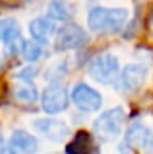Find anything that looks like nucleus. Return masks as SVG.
<instances>
[{"label":"nucleus","instance_id":"nucleus-12","mask_svg":"<svg viewBox=\"0 0 153 154\" xmlns=\"http://www.w3.org/2000/svg\"><path fill=\"white\" fill-rule=\"evenodd\" d=\"M74 7L69 0H51L48 5V17L54 21H68L74 17Z\"/></svg>","mask_w":153,"mask_h":154},{"label":"nucleus","instance_id":"nucleus-14","mask_svg":"<svg viewBox=\"0 0 153 154\" xmlns=\"http://www.w3.org/2000/svg\"><path fill=\"white\" fill-rule=\"evenodd\" d=\"M13 95H15V100L18 103H25V105H31L36 103L38 100V89L33 82H23L18 84L13 89Z\"/></svg>","mask_w":153,"mask_h":154},{"label":"nucleus","instance_id":"nucleus-7","mask_svg":"<svg viewBox=\"0 0 153 154\" xmlns=\"http://www.w3.org/2000/svg\"><path fill=\"white\" fill-rule=\"evenodd\" d=\"M31 128L38 134L51 143H64L71 136V128L63 120L54 116H45V118H35L31 122Z\"/></svg>","mask_w":153,"mask_h":154},{"label":"nucleus","instance_id":"nucleus-21","mask_svg":"<svg viewBox=\"0 0 153 154\" xmlns=\"http://www.w3.org/2000/svg\"><path fill=\"white\" fill-rule=\"evenodd\" d=\"M151 25H153V17H151Z\"/></svg>","mask_w":153,"mask_h":154},{"label":"nucleus","instance_id":"nucleus-2","mask_svg":"<svg viewBox=\"0 0 153 154\" xmlns=\"http://www.w3.org/2000/svg\"><path fill=\"white\" fill-rule=\"evenodd\" d=\"M127 113L122 107H114L105 110L97 116L92 123V131L96 134L97 141L100 143H112L120 136V133L125 128Z\"/></svg>","mask_w":153,"mask_h":154},{"label":"nucleus","instance_id":"nucleus-22","mask_svg":"<svg viewBox=\"0 0 153 154\" xmlns=\"http://www.w3.org/2000/svg\"><path fill=\"white\" fill-rule=\"evenodd\" d=\"M28 2H33V0H28Z\"/></svg>","mask_w":153,"mask_h":154},{"label":"nucleus","instance_id":"nucleus-18","mask_svg":"<svg viewBox=\"0 0 153 154\" xmlns=\"http://www.w3.org/2000/svg\"><path fill=\"white\" fill-rule=\"evenodd\" d=\"M36 74H38V69H36L35 66H28V67L21 69V71L17 74V77L20 80H23V82H31Z\"/></svg>","mask_w":153,"mask_h":154},{"label":"nucleus","instance_id":"nucleus-19","mask_svg":"<svg viewBox=\"0 0 153 154\" xmlns=\"http://www.w3.org/2000/svg\"><path fill=\"white\" fill-rule=\"evenodd\" d=\"M7 151V143H5V136H3L2 130H0V154H5Z\"/></svg>","mask_w":153,"mask_h":154},{"label":"nucleus","instance_id":"nucleus-15","mask_svg":"<svg viewBox=\"0 0 153 154\" xmlns=\"http://www.w3.org/2000/svg\"><path fill=\"white\" fill-rule=\"evenodd\" d=\"M2 43H3V48H5V54H7L8 57L21 56L25 39H23V35H21V30H20V28H17L15 31H12Z\"/></svg>","mask_w":153,"mask_h":154},{"label":"nucleus","instance_id":"nucleus-11","mask_svg":"<svg viewBox=\"0 0 153 154\" xmlns=\"http://www.w3.org/2000/svg\"><path fill=\"white\" fill-rule=\"evenodd\" d=\"M28 31L33 41L40 45H48L51 39H54V35L58 31L56 21L51 20L49 17H36L30 21Z\"/></svg>","mask_w":153,"mask_h":154},{"label":"nucleus","instance_id":"nucleus-16","mask_svg":"<svg viewBox=\"0 0 153 154\" xmlns=\"http://www.w3.org/2000/svg\"><path fill=\"white\" fill-rule=\"evenodd\" d=\"M21 56L27 62H38L40 57L43 56V48L40 43L36 41H25L23 45V51H21Z\"/></svg>","mask_w":153,"mask_h":154},{"label":"nucleus","instance_id":"nucleus-17","mask_svg":"<svg viewBox=\"0 0 153 154\" xmlns=\"http://www.w3.org/2000/svg\"><path fill=\"white\" fill-rule=\"evenodd\" d=\"M17 28H20L17 20H13V18H0V41H3Z\"/></svg>","mask_w":153,"mask_h":154},{"label":"nucleus","instance_id":"nucleus-10","mask_svg":"<svg viewBox=\"0 0 153 154\" xmlns=\"http://www.w3.org/2000/svg\"><path fill=\"white\" fill-rule=\"evenodd\" d=\"M40 143L27 130H15L8 139V154H36Z\"/></svg>","mask_w":153,"mask_h":154},{"label":"nucleus","instance_id":"nucleus-1","mask_svg":"<svg viewBox=\"0 0 153 154\" xmlns=\"http://www.w3.org/2000/svg\"><path fill=\"white\" fill-rule=\"evenodd\" d=\"M129 20L127 8L92 7L87 13V28L92 33H119Z\"/></svg>","mask_w":153,"mask_h":154},{"label":"nucleus","instance_id":"nucleus-5","mask_svg":"<svg viewBox=\"0 0 153 154\" xmlns=\"http://www.w3.org/2000/svg\"><path fill=\"white\" fill-rule=\"evenodd\" d=\"M69 100L71 94L68 92L66 85L61 82H53L41 94V108L48 115H58L69 107Z\"/></svg>","mask_w":153,"mask_h":154},{"label":"nucleus","instance_id":"nucleus-20","mask_svg":"<svg viewBox=\"0 0 153 154\" xmlns=\"http://www.w3.org/2000/svg\"><path fill=\"white\" fill-rule=\"evenodd\" d=\"M2 67H3V61H2V57H0V71H2Z\"/></svg>","mask_w":153,"mask_h":154},{"label":"nucleus","instance_id":"nucleus-8","mask_svg":"<svg viewBox=\"0 0 153 154\" xmlns=\"http://www.w3.org/2000/svg\"><path fill=\"white\" fill-rule=\"evenodd\" d=\"M71 102L81 112L94 113V112H99L102 107V95L94 87L87 85L84 82H79L71 90Z\"/></svg>","mask_w":153,"mask_h":154},{"label":"nucleus","instance_id":"nucleus-4","mask_svg":"<svg viewBox=\"0 0 153 154\" xmlns=\"http://www.w3.org/2000/svg\"><path fill=\"white\" fill-rule=\"evenodd\" d=\"M87 33L78 23L68 21L61 28H58L54 35V49L58 53H66V51H74L82 48L87 43Z\"/></svg>","mask_w":153,"mask_h":154},{"label":"nucleus","instance_id":"nucleus-6","mask_svg":"<svg viewBox=\"0 0 153 154\" xmlns=\"http://www.w3.org/2000/svg\"><path fill=\"white\" fill-rule=\"evenodd\" d=\"M148 79V67L143 64H127L120 71L117 79V87L122 94L132 95L137 94L142 87L145 85Z\"/></svg>","mask_w":153,"mask_h":154},{"label":"nucleus","instance_id":"nucleus-3","mask_svg":"<svg viewBox=\"0 0 153 154\" xmlns=\"http://www.w3.org/2000/svg\"><path fill=\"white\" fill-rule=\"evenodd\" d=\"M120 71L122 69H120V62L117 59V56H114L110 53L99 54L97 57H94L89 62V67H87L89 75L97 84H102V85H112V84H115L119 79Z\"/></svg>","mask_w":153,"mask_h":154},{"label":"nucleus","instance_id":"nucleus-9","mask_svg":"<svg viewBox=\"0 0 153 154\" xmlns=\"http://www.w3.org/2000/svg\"><path fill=\"white\" fill-rule=\"evenodd\" d=\"M125 144L135 149H148L153 146V130L142 122L132 123L125 131Z\"/></svg>","mask_w":153,"mask_h":154},{"label":"nucleus","instance_id":"nucleus-13","mask_svg":"<svg viewBox=\"0 0 153 154\" xmlns=\"http://www.w3.org/2000/svg\"><path fill=\"white\" fill-rule=\"evenodd\" d=\"M68 154H97V148L89 133L79 131L68 146Z\"/></svg>","mask_w":153,"mask_h":154}]
</instances>
